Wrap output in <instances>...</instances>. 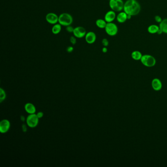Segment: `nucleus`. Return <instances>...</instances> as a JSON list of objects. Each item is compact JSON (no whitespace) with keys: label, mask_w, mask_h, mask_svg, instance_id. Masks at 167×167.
<instances>
[{"label":"nucleus","mask_w":167,"mask_h":167,"mask_svg":"<svg viewBox=\"0 0 167 167\" xmlns=\"http://www.w3.org/2000/svg\"><path fill=\"white\" fill-rule=\"evenodd\" d=\"M21 120H22V121H25V118H24V117L23 118V117L21 116Z\"/></svg>","instance_id":"nucleus-29"},{"label":"nucleus","mask_w":167,"mask_h":167,"mask_svg":"<svg viewBox=\"0 0 167 167\" xmlns=\"http://www.w3.org/2000/svg\"><path fill=\"white\" fill-rule=\"evenodd\" d=\"M73 51L74 48L73 46H68V47L67 48V52H68L71 53V52H72Z\"/></svg>","instance_id":"nucleus-25"},{"label":"nucleus","mask_w":167,"mask_h":167,"mask_svg":"<svg viewBox=\"0 0 167 167\" xmlns=\"http://www.w3.org/2000/svg\"><path fill=\"white\" fill-rule=\"evenodd\" d=\"M11 127L9 121L3 120L0 123V132L2 133H5L8 132Z\"/></svg>","instance_id":"nucleus-10"},{"label":"nucleus","mask_w":167,"mask_h":167,"mask_svg":"<svg viewBox=\"0 0 167 167\" xmlns=\"http://www.w3.org/2000/svg\"><path fill=\"white\" fill-rule=\"evenodd\" d=\"M66 30L69 33H73L74 30V27H73L71 25H70V26L66 27Z\"/></svg>","instance_id":"nucleus-23"},{"label":"nucleus","mask_w":167,"mask_h":167,"mask_svg":"<svg viewBox=\"0 0 167 167\" xmlns=\"http://www.w3.org/2000/svg\"><path fill=\"white\" fill-rule=\"evenodd\" d=\"M6 98V94L4 89L0 88V102H2Z\"/></svg>","instance_id":"nucleus-20"},{"label":"nucleus","mask_w":167,"mask_h":167,"mask_svg":"<svg viewBox=\"0 0 167 167\" xmlns=\"http://www.w3.org/2000/svg\"><path fill=\"white\" fill-rule=\"evenodd\" d=\"M159 28L163 33L167 34V18L163 20L160 23Z\"/></svg>","instance_id":"nucleus-18"},{"label":"nucleus","mask_w":167,"mask_h":167,"mask_svg":"<svg viewBox=\"0 0 167 167\" xmlns=\"http://www.w3.org/2000/svg\"><path fill=\"white\" fill-rule=\"evenodd\" d=\"M124 4L123 0H110L109 3L111 10L115 12H120L124 10Z\"/></svg>","instance_id":"nucleus-3"},{"label":"nucleus","mask_w":167,"mask_h":167,"mask_svg":"<svg viewBox=\"0 0 167 167\" xmlns=\"http://www.w3.org/2000/svg\"><path fill=\"white\" fill-rule=\"evenodd\" d=\"M154 19H155V21L157 23H160L161 22H162V18L159 15H156L154 17Z\"/></svg>","instance_id":"nucleus-24"},{"label":"nucleus","mask_w":167,"mask_h":167,"mask_svg":"<svg viewBox=\"0 0 167 167\" xmlns=\"http://www.w3.org/2000/svg\"><path fill=\"white\" fill-rule=\"evenodd\" d=\"M102 44L104 47H107L109 45V41L106 38H103L102 40Z\"/></svg>","instance_id":"nucleus-22"},{"label":"nucleus","mask_w":167,"mask_h":167,"mask_svg":"<svg viewBox=\"0 0 167 167\" xmlns=\"http://www.w3.org/2000/svg\"><path fill=\"white\" fill-rule=\"evenodd\" d=\"M105 30L106 33L111 36H115L118 32L117 26L113 22L107 23Z\"/></svg>","instance_id":"nucleus-5"},{"label":"nucleus","mask_w":167,"mask_h":167,"mask_svg":"<svg viewBox=\"0 0 167 167\" xmlns=\"http://www.w3.org/2000/svg\"><path fill=\"white\" fill-rule=\"evenodd\" d=\"M22 128H23V131L24 132H26L27 131V127L26 126V125H25V124H23V125H22Z\"/></svg>","instance_id":"nucleus-28"},{"label":"nucleus","mask_w":167,"mask_h":167,"mask_svg":"<svg viewBox=\"0 0 167 167\" xmlns=\"http://www.w3.org/2000/svg\"><path fill=\"white\" fill-rule=\"evenodd\" d=\"M43 115H44V114H43V113L42 112H39L37 114V116L39 118V119L43 117Z\"/></svg>","instance_id":"nucleus-26"},{"label":"nucleus","mask_w":167,"mask_h":167,"mask_svg":"<svg viewBox=\"0 0 167 167\" xmlns=\"http://www.w3.org/2000/svg\"><path fill=\"white\" fill-rule=\"evenodd\" d=\"M159 26L156 25H151L148 27V31L150 34L157 33L159 30Z\"/></svg>","instance_id":"nucleus-15"},{"label":"nucleus","mask_w":167,"mask_h":167,"mask_svg":"<svg viewBox=\"0 0 167 167\" xmlns=\"http://www.w3.org/2000/svg\"><path fill=\"white\" fill-rule=\"evenodd\" d=\"M152 86L153 89L156 91H159L162 88V84L158 78H155L152 81Z\"/></svg>","instance_id":"nucleus-13"},{"label":"nucleus","mask_w":167,"mask_h":167,"mask_svg":"<svg viewBox=\"0 0 167 167\" xmlns=\"http://www.w3.org/2000/svg\"><path fill=\"white\" fill-rule=\"evenodd\" d=\"M116 12L111 10V11H107L106 13L104 19L107 23L113 22L114 21V20L116 18Z\"/></svg>","instance_id":"nucleus-11"},{"label":"nucleus","mask_w":167,"mask_h":167,"mask_svg":"<svg viewBox=\"0 0 167 167\" xmlns=\"http://www.w3.org/2000/svg\"><path fill=\"white\" fill-rule=\"evenodd\" d=\"M142 56L141 52L138 51H133L131 54V57L135 60H141Z\"/></svg>","instance_id":"nucleus-19"},{"label":"nucleus","mask_w":167,"mask_h":167,"mask_svg":"<svg viewBox=\"0 0 167 167\" xmlns=\"http://www.w3.org/2000/svg\"><path fill=\"white\" fill-rule=\"evenodd\" d=\"M141 11V5L136 0H127L124 4V11L127 14L135 16Z\"/></svg>","instance_id":"nucleus-1"},{"label":"nucleus","mask_w":167,"mask_h":167,"mask_svg":"<svg viewBox=\"0 0 167 167\" xmlns=\"http://www.w3.org/2000/svg\"><path fill=\"white\" fill-rule=\"evenodd\" d=\"M97 39V36L93 31H89L86 33L85 39L86 42L89 44H92L95 42Z\"/></svg>","instance_id":"nucleus-9"},{"label":"nucleus","mask_w":167,"mask_h":167,"mask_svg":"<svg viewBox=\"0 0 167 167\" xmlns=\"http://www.w3.org/2000/svg\"><path fill=\"white\" fill-rule=\"evenodd\" d=\"M107 48L106 47H103V48L102 49V52H103V53H106V52H107Z\"/></svg>","instance_id":"nucleus-27"},{"label":"nucleus","mask_w":167,"mask_h":167,"mask_svg":"<svg viewBox=\"0 0 167 167\" xmlns=\"http://www.w3.org/2000/svg\"><path fill=\"white\" fill-rule=\"evenodd\" d=\"M25 109L27 112L30 114H34L36 112V109H35V106L34 105L31 103H27L26 104L25 106Z\"/></svg>","instance_id":"nucleus-14"},{"label":"nucleus","mask_w":167,"mask_h":167,"mask_svg":"<svg viewBox=\"0 0 167 167\" xmlns=\"http://www.w3.org/2000/svg\"><path fill=\"white\" fill-rule=\"evenodd\" d=\"M26 121L27 124L29 127L34 128L38 125L39 118L37 116V114H35V113L30 114L27 118Z\"/></svg>","instance_id":"nucleus-6"},{"label":"nucleus","mask_w":167,"mask_h":167,"mask_svg":"<svg viewBox=\"0 0 167 167\" xmlns=\"http://www.w3.org/2000/svg\"><path fill=\"white\" fill-rule=\"evenodd\" d=\"M107 23L105 21V19H98L96 21V25L99 28L101 29H105Z\"/></svg>","instance_id":"nucleus-17"},{"label":"nucleus","mask_w":167,"mask_h":167,"mask_svg":"<svg viewBox=\"0 0 167 167\" xmlns=\"http://www.w3.org/2000/svg\"><path fill=\"white\" fill-rule=\"evenodd\" d=\"M70 41L73 45L76 44L77 43V39L74 36H72L70 38Z\"/></svg>","instance_id":"nucleus-21"},{"label":"nucleus","mask_w":167,"mask_h":167,"mask_svg":"<svg viewBox=\"0 0 167 167\" xmlns=\"http://www.w3.org/2000/svg\"><path fill=\"white\" fill-rule=\"evenodd\" d=\"M141 61L144 65L148 67L154 66L156 64V59L151 55H143Z\"/></svg>","instance_id":"nucleus-4"},{"label":"nucleus","mask_w":167,"mask_h":167,"mask_svg":"<svg viewBox=\"0 0 167 167\" xmlns=\"http://www.w3.org/2000/svg\"><path fill=\"white\" fill-rule=\"evenodd\" d=\"M61 25H60V24L58 23L55 24L53 25L52 29V32L53 34L56 35L60 33V31L61 30Z\"/></svg>","instance_id":"nucleus-16"},{"label":"nucleus","mask_w":167,"mask_h":167,"mask_svg":"<svg viewBox=\"0 0 167 167\" xmlns=\"http://www.w3.org/2000/svg\"><path fill=\"white\" fill-rule=\"evenodd\" d=\"M86 33L85 28L82 27L78 26L74 27L73 33L76 38H82L85 37Z\"/></svg>","instance_id":"nucleus-8"},{"label":"nucleus","mask_w":167,"mask_h":167,"mask_svg":"<svg viewBox=\"0 0 167 167\" xmlns=\"http://www.w3.org/2000/svg\"><path fill=\"white\" fill-rule=\"evenodd\" d=\"M58 17L59 16L55 13L50 12L46 15L45 19L49 24L54 25L58 23Z\"/></svg>","instance_id":"nucleus-7"},{"label":"nucleus","mask_w":167,"mask_h":167,"mask_svg":"<svg viewBox=\"0 0 167 167\" xmlns=\"http://www.w3.org/2000/svg\"><path fill=\"white\" fill-rule=\"evenodd\" d=\"M109 1H110V0H109Z\"/></svg>","instance_id":"nucleus-30"},{"label":"nucleus","mask_w":167,"mask_h":167,"mask_svg":"<svg viewBox=\"0 0 167 167\" xmlns=\"http://www.w3.org/2000/svg\"><path fill=\"white\" fill-rule=\"evenodd\" d=\"M73 22V18L69 13H62L59 15L58 17V23L62 26L67 27L71 25Z\"/></svg>","instance_id":"nucleus-2"},{"label":"nucleus","mask_w":167,"mask_h":167,"mask_svg":"<svg viewBox=\"0 0 167 167\" xmlns=\"http://www.w3.org/2000/svg\"><path fill=\"white\" fill-rule=\"evenodd\" d=\"M116 19L120 23H123L128 20V14L125 12H121L117 15Z\"/></svg>","instance_id":"nucleus-12"}]
</instances>
